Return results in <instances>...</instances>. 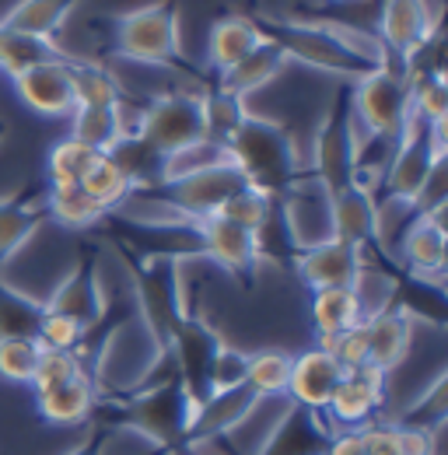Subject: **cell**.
Instances as JSON below:
<instances>
[{
    "mask_svg": "<svg viewBox=\"0 0 448 455\" xmlns=\"http://www.w3.org/2000/svg\"><path fill=\"white\" fill-rule=\"evenodd\" d=\"M260 36L270 39L287 63H305L316 70H326L336 77L357 81L379 67H386L389 57L382 50L379 39L347 28V25H333V21H298V18H252Z\"/></svg>",
    "mask_w": 448,
    "mask_h": 455,
    "instance_id": "6da1fadb",
    "label": "cell"
},
{
    "mask_svg": "<svg viewBox=\"0 0 448 455\" xmlns=\"http://www.w3.org/2000/svg\"><path fill=\"white\" fill-rule=\"evenodd\" d=\"M196 403L186 393V386L162 382V386H140L133 393L112 396V427H123L137 435L140 442L155 445L158 452H186L189 424H193Z\"/></svg>",
    "mask_w": 448,
    "mask_h": 455,
    "instance_id": "7a4b0ae2",
    "label": "cell"
},
{
    "mask_svg": "<svg viewBox=\"0 0 448 455\" xmlns=\"http://www.w3.org/2000/svg\"><path fill=\"white\" fill-rule=\"evenodd\" d=\"M224 151H228V162L242 172V179L249 186L270 193L274 200L305 172L291 133L280 123L260 119L252 113L224 140Z\"/></svg>",
    "mask_w": 448,
    "mask_h": 455,
    "instance_id": "3957f363",
    "label": "cell"
},
{
    "mask_svg": "<svg viewBox=\"0 0 448 455\" xmlns=\"http://www.w3.org/2000/svg\"><path fill=\"white\" fill-rule=\"evenodd\" d=\"M133 298H137V319L148 330V337L168 347L175 326L189 315L186 294H182V274H179V256H130L126 259Z\"/></svg>",
    "mask_w": 448,
    "mask_h": 455,
    "instance_id": "277c9868",
    "label": "cell"
},
{
    "mask_svg": "<svg viewBox=\"0 0 448 455\" xmlns=\"http://www.w3.org/2000/svg\"><path fill=\"white\" fill-rule=\"evenodd\" d=\"M350 116L354 126H364V137H379V140H399L406 123H410V84H406V70L392 63L350 81Z\"/></svg>",
    "mask_w": 448,
    "mask_h": 455,
    "instance_id": "5b68a950",
    "label": "cell"
},
{
    "mask_svg": "<svg viewBox=\"0 0 448 455\" xmlns=\"http://www.w3.org/2000/svg\"><path fill=\"white\" fill-rule=\"evenodd\" d=\"M112 32H116V53L123 60L148 63V67H172L182 60L175 0H155L133 11H123L112 21Z\"/></svg>",
    "mask_w": 448,
    "mask_h": 455,
    "instance_id": "8992f818",
    "label": "cell"
},
{
    "mask_svg": "<svg viewBox=\"0 0 448 455\" xmlns=\"http://www.w3.org/2000/svg\"><path fill=\"white\" fill-rule=\"evenodd\" d=\"M312 175L330 189V196L354 186L357 179V126L350 116V99L347 92L333 99L326 109L316 140H312Z\"/></svg>",
    "mask_w": 448,
    "mask_h": 455,
    "instance_id": "52a82bcc",
    "label": "cell"
},
{
    "mask_svg": "<svg viewBox=\"0 0 448 455\" xmlns=\"http://www.w3.org/2000/svg\"><path fill=\"white\" fill-rule=\"evenodd\" d=\"M137 133L158 148L162 155H175L196 140H204V113H200V92H162L140 106Z\"/></svg>",
    "mask_w": 448,
    "mask_h": 455,
    "instance_id": "ba28073f",
    "label": "cell"
},
{
    "mask_svg": "<svg viewBox=\"0 0 448 455\" xmlns=\"http://www.w3.org/2000/svg\"><path fill=\"white\" fill-rule=\"evenodd\" d=\"M330 204H333L330 189H326L312 172H301V175L277 196L280 221H284V231H287L294 252L333 238V214H330Z\"/></svg>",
    "mask_w": 448,
    "mask_h": 455,
    "instance_id": "9c48e42d",
    "label": "cell"
},
{
    "mask_svg": "<svg viewBox=\"0 0 448 455\" xmlns=\"http://www.w3.org/2000/svg\"><path fill=\"white\" fill-rule=\"evenodd\" d=\"M438 32V14L428 0H386L379 14V43L386 57H396L403 70L428 50Z\"/></svg>",
    "mask_w": 448,
    "mask_h": 455,
    "instance_id": "30bf717a",
    "label": "cell"
},
{
    "mask_svg": "<svg viewBox=\"0 0 448 455\" xmlns=\"http://www.w3.org/2000/svg\"><path fill=\"white\" fill-rule=\"evenodd\" d=\"M221 343L224 340L214 333V326L193 312L175 326V333L168 340V354L175 357V368H179V382L186 386L193 403L211 396V364H214Z\"/></svg>",
    "mask_w": 448,
    "mask_h": 455,
    "instance_id": "8fae6325",
    "label": "cell"
},
{
    "mask_svg": "<svg viewBox=\"0 0 448 455\" xmlns=\"http://www.w3.org/2000/svg\"><path fill=\"white\" fill-rule=\"evenodd\" d=\"M382 403H386V371H379L375 364H364L340 375L323 417L333 431H357L375 420Z\"/></svg>",
    "mask_w": 448,
    "mask_h": 455,
    "instance_id": "7c38bea8",
    "label": "cell"
},
{
    "mask_svg": "<svg viewBox=\"0 0 448 455\" xmlns=\"http://www.w3.org/2000/svg\"><path fill=\"white\" fill-rule=\"evenodd\" d=\"M50 312H63L70 319H77L84 326V333L99 330L106 319V291H102V277H99V263L95 256H81L74 263V270L56 284V291L43 301Z\"/></svg>",
    "mask_w": 448,
    "mask_h": 455,
    "instance_id": "4fadbf2b",
    "label": "cell"
},
{
    "mask_svg": "<svg viewBox=\"0 0 448 455\" xmlns=\"http://www.w3.org/2000/svg\"><path fill=\"white\" fill-rule=\"evenodd\" d=\"M298 277L312 291L319 287H354L361 267L368 263V256L350 245V242H340V238H326L319 245H308V249H298L291 256Z\"/></svg>",
    "mask_w": 448,
    "mask_h": 455,
    "instance_id": "5bb4252c",
    "label": "cell"
},
{
    "mask_svg": "<svg viewBox=\"0 0 448 455\" xmlns=\"http://www.w3.org/2000/svg\"><path fill=\"white\" fill-rule=\"evenodd\" d=\"M196 238H200V256H211L231 277H242V281H249L256 274V263L263 259L256 235L224 221L218 214L196 221Z\"/></svg>",
    "mask_w": 448,
    "mask_h": 455,
    "instance_id": "9a60e30c",
    "label": "cell"
},
{
    "mask_svg": "<svg viewBox=\"0 0 448 455\" xmlns=\"http://www.w3.org/2000/svg\"><path fill=\"white\" fill-rule=\"evenodd\" d=\"M445 242L442 211H417V218L399 235L396 249H399L403 267L417 281H438L445 270Z\"/></svg>",
    "mask_w": 448,
    "mask_h": 455,
    "instance_id": "2e32d148",
    "label": "cell"
},
{
    "mask_svg": "<svg viewBox=\"0 0 448 455\" xmlns=\"http://www.w3.org/2000/svg\"><path fill=\"white\" fill-rule=\"evenodd\" d=\"M330 435L333 427L326 424L323 413L287 403V410L280 413V420L256 455H326Z\"/></svg>",
    "mask_w": 448,
    "mask_h": 455,
    "instance_id": "e0dca14e",
    "label": "cell"
},
{
    "mask_svg": "<svg viewBox=\"0 0 448 455\" xmlns=\"http://www.w3.org/2000/svg\"><path fill=\"white\" fill-rule=\"evenodd\" d=\"M330 214H333V238L357 245L364 256L368 249L379 245V193L375 189L361 182L340 189L333 193Z\"/></svg>",
    "mask_w": 448,
    "mask_h": 455,
    "instance_id": "ac0fdd59",
    "label": "cell"
},
{
    "mask_svg": "<svg viewBox=\"0 0 448 455\" xmlns=\"http://www.w3.org/2000/svg\"><path fill=\"white\" fill-rule=\"evenodd\" d=\"M340 375H343V368L333 361V354H326L323 347H312V350L291 357V375H287L284 396L291 399L294 406L323 413L330 396H333Z\"/></svg>",
    "mask_w": 448,
    "mask_h": 455,
    "instance_id": "d6986e66",
    "label": "cell"
},
{
    "mask_svg": "<svg viewBox=\"0 0 448 455\" xmlns=\"http://www.w3.org/2000/svg\"><path fill=\"white\" fill-rule=\"evenodd\" d=\"M74 60H50L14 77L18 99L39 116H70L74 113V84H70Z\"/></svg>",
    "mask_w": 448,
    "mask_h": 455,
    "instance_id": "ffe728a7",
    "label": "cell"
},
{
    "mask_svg": "<svg viewBox=\"0 0 448 455\" xmlns=\"http://www.w3.org/2000/svg\"><path fill=\"white\" fill-rule=\"evenodd\" d=\"M256 393L249 386H235V389H214L211 396H204L193 410V424H189V442L186 449H200L211 445L214 438H224L252 406Z\"/></svg>",
    "mask_w": 448,
    "mask_h": 455,
    "instance_id": "44dd1931",
    "label": "cell"
},
{
    "mask_svg": "<svg viewBox=\"0 0 448 455\" xmlns=\"http://www.w3.org/2000/svg\"><path fill=\"white\" fill-rule=\"evenodd\" d=\"M364 330H368V364L389 375L392 368L406 361L410 343H413V315L399 301L372 312L364 319Z\"/></svg>",
    "mask_w": 448,
    "mask_h": 455,
    "instance_id": "7402d4cb",
    "label": "cell"
},
{
    "mask_svg": "<svg viewBox=\"0 0 448 455\" xmlns=\"http://www.w3.org/2000/svg\"><path fill=\"white\" fill-rule=\"evenodd\" d=\"M36 406H39V417L53 427H74V424L92 420V413L99 406V389H95L92 371H81L50 389H39Z\"/></svg>",
    "mask_w": 448,
    "mask_h": 455,
    "instance_id": "603a6c76",
    "label": "cell"
},
{
    "mask_svg": "<svg viewBox=\"0 0 448 455\" xmlns=\"http://www.w3.org/2000/svg\"><path fill=\"white\" fill-rule=\"evenodd\" d=\"M263 43L260 28L252 18H242V14H228L218 18L211 36H207V63L211 70L221 77L224 70H231L238 60H245L256 46Z\"/></svg>",
    "mask_w": 448,
    "mask_h": 455,
    "instance_id": "cb8c5ba5",
    "label": "cell"
},
{
    "mask_svg": "<svg viewBox=\"0 0 448 455\" xmlns=\"http://www.w3.org/2000/svg\"><path fill=\"white\" fill-rule=\"evenodd\" d=\"M106 155L116 162V169L130 179L133 193L155 189L158 182H165V155L158 148H151L140 133H123Z\"/></svg>",
    "mask_w": 448,
    "mask_h": 455,
    "instance_id": "d4e9b609",
    "label": "cell"
},
{
    "mask_svg": "<svg viewBox=\"0 0 448 455\" xmlns=\"http://www.w3.org/2000/svg\"><path fill=\"white\" fill-rule=\"evenodd\" d=\"M46 200H28V196H7L0 200V267L14 259L39 228L46 225Z\"/></svg>",
    "mask_w": 448,
    "mask_h": 455,
    "instance_id": "484cf974",
    "label": "cell"
},
{
    "mask_svg": "<svg viewBox=\"0 0 448 455\" xmlns=\"http://www.w3.org/2000/svg\"><path fill=\"white\" fill-rule=\"evenodd\" d=\"M84 0H18L0 25L14 28V32H28V36H43V39H56L67 25V18L81 7Z\"/></svg>",
    "mask_w": 448,
    "mask_h": 455,
    "instance_id": "4316f807",
    "label": "cell"
},
{
    "mask_svg": "<svg viewBox=\"0 0 448 455\" xmlns=\"http://www.w3.org/2000/svg\"><path fill=\"white\" fill-rule=\"evenodd\" d=\"M50 60H77L70 57L56 39H43V36H28V32H14L0 25V70L14 81L18 74L50 63Z\"/></svg>",
    "mask_w": 448,
    "mask_h": 455,
    "instance_id": "83f0119b",
    "label": "cell"
},
{
    "mask_svg": "<svg viewBox=\"0 0 448 455\" xmlns=\"http://www.w3.org/2000/svg\"><path fill=\"white\" fill-rule=\"evenodd\" d=\"M287 67V57L280 53L277 46L270 43V39H263L252 53L245 60H238L231 70H224L221 77H218V84H224L228 92H235V95H252V92H260V88H267L274 77H280V70Z\"/></svg>",
    "mask_w": 448,
    "mask_h": 455,
    "instance_id": "f1b7e54d",
    "label": "cell"
},
{
    "mask_svg": "<svg viewBox=\"0 0 448 455\" xmlns=\"http://www.w3.org/2000/svg\"><path fill=\"white\" fill-rule=\"evenodd\" d=\"M361 315V301L354 294V287H319L312 291V326L316 337H333L350 326H357Z\"/></svg>",
    "mask_w": 448,
    "mask_h": 455,
    "instance_id": "f546056e",
    "label": "cell"
},
{
    "mask_svg": "<svg viewBox=\"0 0 448 455\" xmlns=\"http://www.w3.org/2000/svg\"><path fill=\"white\" fill-rule=\"evenodd\" d=\"M70 84H74V109L77 106H95V109H112L123 102V88L109 67L92 63V60H74L70 63Z\"/></svg>",
    "mask_w": 448,
    "mask_h": 455,
    "instance_id": "4dcf8cb0",
    "label": "cell"
},
{
    "mask_svg": "<svg viewBox=\"0 0 448 455\" xmlns=\"http://www.w3.org/2000/svg\"><path fill=\"white\" fill-rule=\"evenodd\" d=\"M200 113H204V133H207V140L224 144L238 130V123L249 116V106H245L242 95L228 92L224 84H214L211 92H200Z\"/></svg>",
    "mask_w": 448,
    "mask_h": 455,
    "instance_id": "1f68e13d",
    "label": "cell"
},
{
    "mask_svg": "<svg viewBox=\"0 0 448 455\" xmlns=\"http://www.w3.org/2000/svg\"><path fill=\"white\" fill-rule=\"evenodd\" d=\"M43 200H46V214L63 228H92L109 214V211H106L102 204H95L77 182H74V186H50V193H46Z\"/></svg>",
    "mask_w": 448,
    "mask_h": 455,
    "instance_id": "d6a6232c",
    "label": "cell"
},
{
    "mask_svg": "<svg viewBox=\"0 0 448 455\" xmlns=\"http://www.w3.org/2000/svg\"><path fill=\"white\" fill-rule=\"evenodd\" d=\"M43 312H46L43 301H36L32 294L18 291V287L7 284V281L0 277V340H11V337H36Z\"/></svg>",
    "mask_w": 448,
    "mask_h": 455,
    "instance_id": "836d02e7",
    "label": "cell"
},
{
    "mask_svg": "<svg viewBox=\"0 0 448 455\" xmlns=\"http://www.w3.org/2000/svg\"><path fill=\"white\" fill-rule=\"evenodd\" d=\"M70 137L88 144L92 151H109L112 144L123 137V119H119V106L112 109H95V106H77L70 113Z\"/></svg>",
    "mask_w": 448,
    "mask_h": 455,
    "instance_id": "e575fe53",
    "label": "cell"
},
{
    "mask_svg": "<svg viewBox=\"0 0 448 455\" xmlns=\"http://www.w3.org/2000/svg\"><path fill=\"white\" fill-rule=\"evenodd\" d=\"M274 211H277V200H274L270 193H263V189H256V186L245 182L242 189H235L221 207H218V218L245 228V231H252V235H260L263 225L274 218Z\"/></svg>",
    "mask_w": 448,
    "mask_h": 455,
    "instance_id": "d590c367",
    "label": "cell"
},
{
    "mask_svg": "<svg viewBox=\"0 0 448 455\" xmlns=\"http://www.w3.org/2000/svg\"><path fill=\"white\" fill-rule=\"evenodd\" d=\"M95 204H102L106 211H119L126 200H130V193H133V186H130V179L123 175V172L116 169V162H112L109 155H99L88 172L81 175V182H77Z\"/></svg>",
    "mask_w": 448,
    "mask_h": 455,
    "instance_id": "8d00e7d4",
    "label": "cell"
},
{
    "mask_svg": "<svg viewBox=\"0 0 448 455\" xmlns=\"http://www.w3.org/2000/svg\"><path fill=\"white\" fill-rule=\"evenodd\" d=\"M410 84V116L424 123H445L448 119V84L442 70H420L406 74Z\"/></svg>",
    "mask_w": 448,
    "mask_h": 455,
    "instance_id": "74e56055",
    "label": "cell"
},
{
    "mask_svg": "<svg viewBox=\"0 0 448 455\" xmlns=\"http://www.w3.org/2000/svg\"><path fill=\"white\" fill-rule=\"evenodd\" d=\"M287 375H291V354H284V350H256V354H249L245 386L256 396H284Z\"/></svg>",
    "mask_w": 448,
    "mask_h": 455,
    "instance_id": "f35d334b",
    "label": "cell"
},
{
    "mask_svg": "<svg viewBox=\"0 0 448 455\" xmlns=\"http://www.w3.org/2000/svg\"><path fill=\"white\" fill-rule=\"evenodd\" d=\"M99 155H102V151H92L88 144H81V140H74V137L53 144L50 162H46L50 186H74V182H81V175L88 172V165H92Z\"/></svg>",
    "mask_w": 448,
    "mask_h": 455,
    "instance_id": "ab89813d",
    "label": "cell"
},
{
    "mask_svg": "<svg viewBox=\"0 0 448 455\" xmlns=\"http://www.w3.org/2000/svg\"><path fill=\"white\" fill-rule=\"evenodd\" d=\"M39 354H43V343L36 340V337H11V340H0V379L18 382V386H32Z\"/></svg>",
    "mask_w": 448,
    "mask_h": 455,
    "instance_id": "60d3db41",
    "label": "cell"
},
{
    "mask_svg": "<svg viewBox=\"0 0 448 455\" xmlns=\"http://www.w3.org/2000/svg\"><path fill=\"white\" fill-rule=\"evenodd\" d=\"M319 347L326 354H333V361L343 371H354V368H364L368 364V330H364V319L343 333L333 337H319Z\"/></svg>",
    "mask_w": 448,
    "mask_h": 455,
    "instance_id": "b9f144b4",
    "label": "cell"
},
{
    "mask_svg": "<svg viewBox=\"0 0 448 455\" xmlns=\"http://www.w3.org/2000/svg\"><path fill=\"white\" fill-rule=\"evenodd\" d=\"M228 162V151H224V144L218 140H196V144H189V148H182V151H175V155H168L165 158V179H175V175H186V172H200V169H211V165H224Z\"/></svg>",
    "mask_w": 448,
    "mask_h": 455,
    "instance_id": "7bdbcfd3",
    "label": "cell"
},
{
    "mask_svg": "<svg viewBox=\"0 0 448 455\" xmlns=\"http://www.w3.org/2000/svg\"><path fill=\"white\" fill-rule=\"evenodd\" d=\"M445 413H448V375L442 371V375L431 382V389L410 406V413H406V420H403V424L428 427V431H442Z\"/></svg>",
    "mask_w": 448,
    "mask_h": 455,
    "instance_id": "ee69618b",
    "label": "cell"
},
{
    "mask_svg": "<svg viewBox=\"0 0 448 455\" xmlns=\"http://www.w3.org/2000/svg\"><path fill=\"white\" fill-rule=\"evenodd\" d=\"M81 371H84V364H81V357L74 350H50V347H43L36 375H32V389L36 393L50 389V386H60V382H67V379H74Z\"/></svg>",
    "mask_w": 448,
    "mask_h": 455,
    "instance_id": "f6af8a7d",
    "label": "cell"
},
{
    "mask_svg": "<svg viewBox=\"0 0 448 455\" xmlns=\"http://www.w3.org/2000/svg\"><path fill=\"white\" fill-rule=\"evenodd\" d=\"M36 340L50 350H77L81 340H84V326L63 312H43L39 319V330H36Z\"/></svg>",
    "mask_w": 448,
    "mask_h": 455,
    "instance_id": "bcb514c9",
    "label": "cell"
},
{
    "mask_svg": "<svg viewBox=\"0 0 448 455\" xmlns=\"http://www.w3.org/2000/svg\"><path fill=\"white\" fill-rule=\"evenodd\" d=\"M245 368H249V354L221 343V350H218V357H214V364H211V393H214V389L245 386Z\"/></svg>",
    "mask_w": 448,
    "mask_h": 455,
    "instance_id": "7dc6e473",
    "label": "cell"
},
{
    "mask_svg": "<svg viewBox=\"0 0 448 455\" xmlns=\"http://www.w3.org/2000/svg\"><path fill=\"white\" fill-rule=\"evenodd\" d=\"M396 442H399V455H438V431H428V427L396 424Z\"/></svg>",
    "mask_w": 448,
    "mask_h": 455,
    "instance_id": "c3c4849f",
    "label": "cell"
},
{
    "mask_svg": "<svg viewBox=\"0 0 448 455\" xmlns=\"http://www.w3.org/2000/svg\"><path fill=\"white\" fill-rule=\"evenodd\" d=\"M361 431V442H364V455H399V442H396V424H382V420H372Z\"/></svg>",
    "mask_w": 448,
    "mask_h": 455,
    "instance_id": "681fc988",
    "label": "cell"
},
{
    "mask_svg": "<svg viewBox=\"0 0 448 455\" xmlns=\"http://www.w3.org/2000/svg\"><path fill=\"white\" fill-rule=\"evenodd\" d=\"M326 455H364L361 431H333L330 445H326Z\"/></svg>",
    "mask_w": 448,
    "mask_h": 455,
    "instance_id": "f907efd6",
    "label": "cell"
},
{
    "mask_svg": "<svg viewBox=\"0 0 448 455\" xmlns=\"http://www.w3.org/2000/svg\"><path fill=\"white\" fill-rule=\"evenodd\" d=\"M102 449H106V431L95 427V431L88 435V442H81L74 452H67V455H102Z\"/></svg>",
    "mask_w": 448,
    "mask_h": 455,
    "instance_id": "816d5d0a",
    "label": "cell"
},
{
    "mask_svg": "<svg viewBox=\"0 0 448 455\" xmlns=\"http://www.w3.org/2000/svg\"><path fill=\"white\" fill-rule=\"evenodd\" d=\"M0 140H4V123H0Z\"/></svg>",
    "mask_w": 448,
    "mask_h": 455,
    "instance_id": "f5cc1de1",
    "label": "cell"
}]
</instances>
